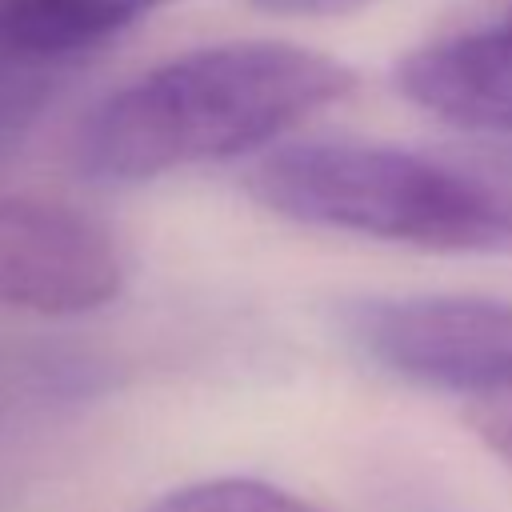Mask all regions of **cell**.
I'll list each match as a JSON object with an SVG mask.
<instances>
[{
	"instance_id": "cell-1",
	"label": "cell",
	"mask_w": 512,
	"mask_h": 512,
	"mask_svg": "<svg viewBox=\"0 0 512 512\" xmlns=\"http://www.w3.org/2000/svg\"><path fill=\"white\" fill-rule=\"evenodd\" d=\"M332 56L280 40L184 52L108 92L76 128L72 164L92 184H140L240 156L352 92Z\"/></svg>"
},
{
	"instance_id": "cell-2",
	"label": "cell",
	"mask_w": 512,
	"mask_h": 512,
	"mask_svg": "<svg viewBox=\"0 0 512 512\" xmlns=\"http://www.w3.org/2000/svg\"><path fill=\"white\" fill-rule=\"evenodd\" d=\"M244 188L268 212L432 252H512V196L404 148L312 140L264 152Z\"/></svg>"
},
{
	"instance_id": "cell-3",
	"label": "cell",
	"mask_w": 512,
	"mask_h": 512,
	"mask_svg": "<svg viewBox=\"0 0 512 512\" xmlns=\"http://www.w3.org/2000/svg\"><path fill=\"white\" fill-rule=\"evenodd\" d=\"M344 332L376 368L436 392H512V304L484 296H392L344 312Z\"/></svg>"
},
{
	"instance_id": "cell-4",
	"label": "cell",
	"mask_w": 512,
	"mask_h": 512,
	"mask_svg": "<svg viewBox=\"0 0 512 512\" xmlns=\"http://www.w3.org/2000/svg\"><path fill=\"white\" fill-rule=\"evenodd\" d=\"M116 240L92 216L32 196H0V304L40 316L96 312L120 296Z\"/></svg>"
},
{
	"instance_id": "cell-5",
	"label": "cell",
	"mask_w": 512,
	"mask_h": 512,
	"mask_svg": "<svg viewBox=\"0 0 512 512\" xmlns=\"http://www.w3.org/2000/svg\"><path fill=\"white\" fill-rule=\"evenodd\" d=\"M396 88L444 124L512 136V4L496 24L408 52L396 64Z\"/></svg>"
},
{
	"instance_id": "cell-6",
	"label": "cell",
	"mask_w": 512,
	"mask_h": 512,
	"mask_svg": "<svg viewBox=\"0 0 512 512\" xmlns=\"http://www.w3.org/2000/svg\"><path fill=\"white\" fill-rule=\"evenodd\" d=\"M168 0H0V32L52 68L76 72L88 52Z\"/></svg>"
},
{
	"instance_id": "cell-7",
	"label": "cell",
	"mask_w": 512,
	"mask_h": 512,
	"mask_svg": "<svg viewBox=\"0 0 512 512\" xmlns=\"http://www.w3.org/2000/svg\"><path fill=\"white\" fill-rule=\"evenodd\" d=\"M72 72L32 60L0 32V164L24 144L40 112L56 100Z\"/></svg>"
},
{
	"instance_id": "cell-8",
	"label": "cell",
	"mask_w": 512,
	"mask_h": 512,
	"mask_svg": "<svg viewBox=\"0 0 512 512\" xmlns=\"http://www.w3.org/2000/svg\"><path fill=\"white\" fill-rule=\"evenodd\" d=\"M144 512H320L316 504L252 476H216V480H196L184 484Z\"/></svg>"
},
{
	"instance_id": "cell-9",
	"label": "cell",
	"mask_w": 512,
	"mask_h": 512,
	"mask_svg": "<svg viewBox=\"0 0 512 512\" xmlns=\"http://www.w3.org/2000/svg\"><path fill=\"white\" fill-rule=\"evenodd\" d=\"M476 436L504 460L512 464V392L504 396H492V400H480L472 412H468Z\"/></svg>"
},
{
	"instance_id": "cell-10",
	"label": "cell",
	"mask_w": 512,
	"mask_h": 512,
	"mask_svg": "<svg viewBox=\"0 0 512 512\" xmlns=\"http://www.w3.org/2000/svg\"><path fill=\"white\" fill-rule=\"evenodd\" d=\"M268 16H348L376 0H248Z\"/></svg>"
},
{
	"instance_id": "cell-11",
	"label": "cell",
	"mask_w": 512,
	"mask_h": 512,
	"mask_svg": "<svg viewBox=\"0 0 512 512\" xmlns=\"http://www.w3.org/2000/svg\"><path fill=\"white\" fill-rule=\"evenodd\" d=\"M468 160L476 164V172H480L488 184H496L500 192H508V196H512V136L492 140L488 148L472 152Z\"/></svg>"
}]
</instances>
